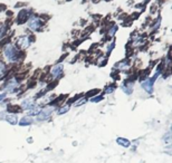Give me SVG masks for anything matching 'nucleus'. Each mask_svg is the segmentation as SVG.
Returning a JSON list of instances; mask_svg holds the SVG:
<instances>
[{"instance_id": "1", "label": "nucleus", "mask_w": 172, "mask_h": 163, "mask_svg": "<svg viewBox=\"0 0 172 163\" xmlns=\"http://www.w3.org/2000/svg\"><path fill=\"white\" fill-rule=\"evenodd\" d=\"M5 56L8 60H16L18 59V56H19V52L17 50L15 46L12 45H8L7 47L5 48Z\"/></svg>"}, {"instance_id": "3", "label": "nucleus", "mask_w": 172, "mask_h": 163, "mask_svg": "<svg viewBox=\"0 0 172 163\" xmlns=\"http://www.w3.org/2000/svg\"><path fill=\"white\" fill-rule=\"evenodd\" d=\"M50 74L54 78L60 77V76L63 75V65H60V64H57V65H55V66L51 68Z\"/></svg>"}, {"instance_id": "23", "label": "nucleus", "mask_w": 172, "mask_h": 163, "mask_svg": "<svg viewBox=\"0 0 172 163\" xmlns=\"http://www.w3.org/2000/svg\"><path fill=\"white\" fill-rule=\"evenodd\" d=\"M114 46H115V43H112V44H111L110 46H109V49H107V52H109V53L112 52V49L114 48Z\"/></svg>"}, {"instance_id": "22", "label": "nucleus", "mask_w": 172, "mask_h": 163, "mask_svg": "<svg viewBox=\"0 0 172 163\" xmlns=\"http://www.w3.org/2000/svg\"><path fill=\"white\" fill-rule=\"evenodd\" d=\"M4 71H5V65H4V63L0 62V75L4 73Z\"/></svg>"}, {"instance_id": "13", "label": "nucleus", "mask_w": 172, "mask_h": 163, "mask_svg": "<svg viewBox=\"0 0 172 163\" xmlns=\"http://www.w3.org/2000/svg\"><path fill=\"white\" fill-rule=\"evenodd\" d=\"M8 112H15V113H19V112H21V108L20 106H17V105H10V106H8Z\"/></svg>"}, {"instance_id": "12", "label": "nucleus", "mask_w": 172, "mask_h": 163, "mask_svg": "<svg viewBox=\"0 0 172 163\" xmlns=\"http://www.w3.org/2000/svg\"><path fill=\"white\" fill-rule=\"evenodd\" d=\"M115 67L118 68V69H126V68L128 67V59L122 60V62H120V63H117L116 65H115Z\"/></svg>"}, {"instance_id": "16", "label": "nucleus", "mask_w": 172, "mask_h": 163, "mask_svg": "<svg viewBox=\"0 0 172 163\" xmlns=\"http://www.w3.org/2000/svg\"><path fill=\"white\" fill-rule=\"evenodd\" d=\"M57 84H58V82H57V81H54V82H51L50 84H49V85L47 86V88L45 89V91H46V93H47V92H49V91H51V89L54 88V87H55V86L57 85Z\"/></svg>"}, {"instance_id": "18", "label": "nucleus", "mask_w": 172, "mask_h": 163, "mask_svg": "<svg viewBox=\"0 0 172 163\" xmlns=\"http://www.w3.org/2000/svg\"><path fill=\"white\" fill-rule=\"evenodd\" d=\"M115 89V86L114 85H111V86H109L106 89H105V93L106 94H110V93H113V91Z\"/></svg>"}, {"instance_id": "5", "label": "nucleus", "mask_w": 172, "mask_h": 163, "mask_svg": "<svg viewBox=\"0 0 172 163\" xmlns=\"http://www.w3.org/2000/svg\"><path fill=\"white\" fill-rule=\"evenodd\" d=\"M30 41H29V37L28 36H21L19 37L18 39V46L20 48H27L29 46Z\"/></svg>"}, {"instance_id": "20", "label": "nucleus", "mask_w": 172, "mask_h": 163, "mask_svg": "<svg viewBox=\"0 0 172 163\" xmlns=\"http://www.w3.org/2000/svg\"><path fill=\"white\" fill-rule=\"evenodd\" d=\"M103 100V96H97V97H93L92 98V102H94V103H97V102H101Z\"/></svg>"}, {"instance_id": "24", "label": "nucleus", "mask_w": 172, "mask_h": 163, "mask_svg": "<svg viewBox=\"0 0 172 163\" xmlns=\"http://www.w3.org/2000/svg\"><path fill=\"white\" fill-rule=\"evenodd\" d=\"M85 102H86V100H85V98H82V101H80L78 103H76V105L77 106H78V105H82V104H84Z\"/></svg>"}, {"instance_id": "11", "label": "nucleus", "mask_w": 172, "mask_h": 163, "mask_svg": "<svg viewBox=\"0 0 172 163\" xmlns=\"http://www.w3.org/2000/svg\"><path fill=\"white\" fill-rule=\"evenodd\" d=\"M6 120L8 121V123H10L11 125H16L18 123V120H17V116L14 114H9L6 116Z\"/></svg>"}, {"instance_id": "19", "label": "nucleus", "mask_w": 172, "mask_h": 163, "mask_svg": "<svg viewBox=\"0 0 172 163\" xmlns=\"http://www.w3.org/2000/svg\"><path fill=\"white\" fill-rule=\"evenodd\" d=\"M116 30H117V26H113L112 28H111L110 31H109V35H110V36H113Z\"/></svg>"}, {"instance_id": "8", "label": "nucleus", "mask_w": 172, "mask_h": 163, "mask_svg": "<svg viewBox=\"0 0 172 163\" xmlns=\"http://www.w3.org/2000/svg\"><path fill=\"white\" fill-rule=\"evenodd\" d=\"M34 105H35V103H34V101L31 100V98H26V100L22 101L21 107L25 108V110H30Z\"/></svg>"}, {"instance_id": "17", "label": "nucleus", "mask_w": 172, "mask_h": 163, "mask_svg": "<svg viewBox=\"0 0 172 163\" xmlns=\"http://www.w3.org/2000/svg\"><path fill=\"white\" fill-rule=\"evenodd\" d=\"M99 89H93V91H91V92H88L87 94H86V96H94V95H95V94H97V93H99Z\"/></svg>"}, {"instance_id": "21", "label": "nucleus", "mask_w": 172, "mask_h": 163, "mask_svg": "<svg viewBox=\"0 0 172 163\" xmlns=\"http://www.w3.org/2000/svg\"><path fill=\"white\" fill-rule=\"evenodd\" d=\"M112 77H113L114 79H118V78H120V76H118V73H116V72H113V73H112Z\"/></svg>"}, {"instance_id": "10", "label": "nucleus", "mask_w": 172, "mask_h": 163, "mask_svg": "<svg viewBox=\"0 0 172 163\" xmlns=\"http://www.w3.org/2000/svg\"><path fill=\"white\" fill-rule=\"evenodd\" d=\"M116 142L121 145V146H124V148H128V146L131 145V142L128 141V140H126V139H123V137L116 139Z\"/></svg>"}, {"instance_id": "15", "label": "nucleus", "mask_w": 172, "mask_h": 163, "mask_svg": "<svg viewBox=\"0 0 172 163\" xmlns=\"http://www.w3.org/2000/svg\"><path fill=\"white\" fill-rule=\"evenodd\" d=\"M122 88H123V91H124L125 94H128V95L132 94V92H133V88H132V86H130V85H128V86L124 85Z\"/></svg>"}, {"instance_id": "7", "label": "nucleus", "mask_w": 172, "mask_h": 163, "mask_svg": "<svg viewBox=\"0 0 172 163\" xmlns=\"http://www.w3.org/2000/svg\"><path fill=\"white\" fill-rule=\"evenodd\" d=\"M142 87L148 93H152L153 92V82L151 81V79H145V81L142 83Z\"/></svg>"}, {"instance_id": "4", "label": "nucleus", "mask_w": 172, "mask_h": 163, "mask_svg": "<svg viewBox=\"0 0 172 163\" xmlns=\"http://www.w3.org/2000/svg\"><path fill=\"white\" fill-rule=\"evenodd\" d=\"M43 26V22L39 18H30L29 20V27L30 29L33 30H38Z\"/></svg>"}, {"instance_id": "27", "label": "nucleus", "mask_w": 172, "mask_h": 163, "mask_svg": "<svg viewBox=\"0 0 172 163\" xmlns=\"http://www.w3.org/2000/svg\"><path fill=\"white\" fill-rule=\"evenodd\" d=\"M1 9H6V6H4V5H0V11H2Z\"/></svg>"}, {"instance_id": "25", "label": "nucleus", "mask_w": 172, "mask_h": 163, "mask_svg": "<svg viewBox=\"0 0 172 163\" xmlns=\"http://www.w3.org/2000/svg\"><path fill=\"white\" fill-rule=\"evenodd\" d=\"M164 140H165V141H167V142L170 141V133H168V134H167V135H165Z\"/></svg>"}, {"instance_id": "26", "label": "nucleus", "mask_w": 172, "mask_h": 163, "mask_svg": "<svg viewBox=\"0 0 172 163\" xmlns=\"http://www.w3.org/2000/svg\"><path fill=\"white\" fill-rule=\"evenodd\" d=\"M5 97H6V94H0V101H4L5 100Z\"/></svg>"}, {"instance_id": "2", "label": "nucleus", "mask_w": 172, "mask_h": 163, "mask_svg": "<svg viewBox=\"0 0 172 163\" xmlns=\"http://www.w3.org/2000/svg\"><path fill=\"white\" fill-rule=\"evenodd\" d=\"M51 112H53V107H45L43 108V110H41V112L37 114L38 120H39V121H44V120L48 119V117L50 116Z\"/></svg>"}, {"instance_id": "9", "label": "nucleus", "mask_w": 172, "mask_h": 163, "mask_svg": "<svg viewBox=\"0 0 172 163\" xmlns=\"http://www.w3.org/2000/svg\"><path fill=\"white\" fill-rule=\"evenodd\" d=\"M31 123H33V120H31V117H30V116H25V117H22V119L20 120V122H19V125L27 126V125H30Z\"/></svg>"}, {"instance_id": "6", "label": "nucleus", "mask_w": 172, "mask_h": 163, "mask_svg": "<svg viewBox=\"0 0 172 163\" xmlns=\"http://www.w3.org/2000/svg\"><path fill=\"white\" fill-rule=\"evenodd\" d=\"M27 19H28V10H26V9L20 10L18 15V24L21 25V24L27 21Z\"/></svg>"}, {"instance_id": "14", "label": "nucleus", "mask_w": 172, "mask_h": 163, "mask_svg": "<svg viewBox=\"0 0 172 163\" xmlns=\"http://www.w3.org/2000/svg\"><path fill=\"white\" fill-rule=\"evenodd\" d=\"M68 110H70V105H64L62 107H59L57 113H58L59 115H62V114H64V113H66V112H68Z\"/></svg>"}]
</instances>
